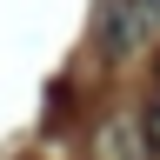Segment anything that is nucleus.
<instances>
[{
	"instance_id": "1",
	"label": "nucleus",
	"mask_w": 160,
	"mask_h": 160,
	"mask_svg": "<svg viewBox=\"0 0 160 160\" xmlns=\"http://www.w3.org/2000/svg\"><path fill=\"white\" fill-rule=\"evenodd\" d=\"M160 40V0H107L100 7V47L113 60H127Z\"/></svg>"
},
{
	"instance_id": "2",
	"label": "nucleus",
	"mask_w": 160,
	"mask_h": 160,
	"mask_svg": "<svg viewBox=\"0 0 160 160\" xmlns=\"http://www.w3.org/2000/svg\"><path fill=\"white\" fill-rule=\"evenodd\" d=\"M93 160H147V133H140V120H100L93 133Z\"/></svg>"
},
{
	"instance_id": "3",
	"label": "nucleus",
	"mask_w": 160,
	"mask_h": 160,
	"mask_svg": "<svg viewBox=\"0 0 160 160\" xmlns=\"http://www.w3.org/2000/svg\"><path fill=\"white\" fill-rule=\"evenodd\" d=\"M140 133H147V160H160V107L140 120Z\"/></svg>"
}]
</instances>
